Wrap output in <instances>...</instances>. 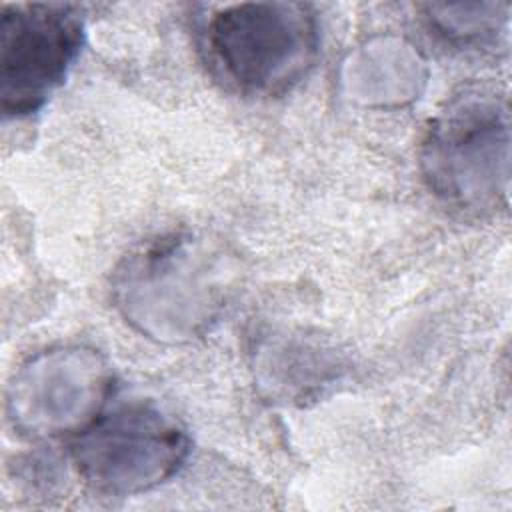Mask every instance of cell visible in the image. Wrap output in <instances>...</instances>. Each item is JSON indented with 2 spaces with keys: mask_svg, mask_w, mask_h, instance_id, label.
Returning a JSON list of instances; mask_svg holds the SVG:
<instances>
[{
  "mask_svg": "<svg viewBox=\"0 0 512 512\" xmlns=\"http://www.w3.org/2000/svg\"><path fill=\"white\" fill-rule=\"evenodd\" d=\"M184 428L160 406L144 400L104 408L72 438V460L96 492L132 496L146 492L184 464Z\"/></svg>",
  "mask_w": 512,
  "mask_h": 512,
  "instance_id": "obj_3",
  "label": "cell"
},
{
  "mask_svg": "<svg viewBox=\"0 0 512 512\" xmlns=\"http://www.w3.org/2000/svg\"><path fill=\"white\" fill-rule=\"evenodd\" d=\"M508 108L490 94H466L442 112L422 148L424 178L446 202L486 210L506 196Z\"/></svg>",
  "mask_w": 512,
  "mask_h": 512,
  "instance_id": "obj_4",
  "label": "cell"
},
{
  "mask_svg": "<svg viewBox=\"0 0 512 512\" xmlns=\"http://www.w3.org/2000/svg\"><path fill=\"white\" fill-rule=\"evenodd\" d=\"M202 48L212 72L230 88L274 96L290 90L314 64L318 24L306 4H232L206 20Z\"/></svg>",
  "mask_w": 512,
  "mask_h": 512,
  "instance_id": "obj_1",
  "label": "cell"
},
{
  "mask_svg": "<svg viewBox=\"0 0 512 512\" xmlns=\"http://www.w3.org/2000/svg\"><path fill=\"white\" fill-rule=\"evenodd\" d=\"M84 36L72 4H4L0 18V104L6 116L38 112L60 88Z\"/></svg>",
  "mask_w": 512,
  "mask_h": 512,
  "instance_id": "obj_5",
  "label": "cell"
},
{
  "mask_svg": "<svg viewBox=\"0 0 512 512\" xmlns=\"http://www.w3.org/2000/svg\"><path fill=\"white\" fill-rule=\"evenodd\" d=\"M220 264L202 242L172 236L134 254L116 280L126 318L158 338L194 336L222 302Z\"/></svg>",
  "mask_w": 512,
  "mask_h": 512,
  "instance_id": "obj_2",
  "label": "cell"
},
{
  "mask_svg": "<svg viewBox=\"0 0 512 512\" xmlns=\"http://www.w3.org/2000/svg\"><path fill=\"white\" fill-rule=\"evenodd\" d=\"M110 390V370L94 350L52 348L14 374L6 396L8 418L28 436H76L106 408Z\"/></svg>",
  "mask_w": 512,
  "mask_h": 512,
  "instance_id": "obj_6",
  "label": "cell"
}]
</instances>
